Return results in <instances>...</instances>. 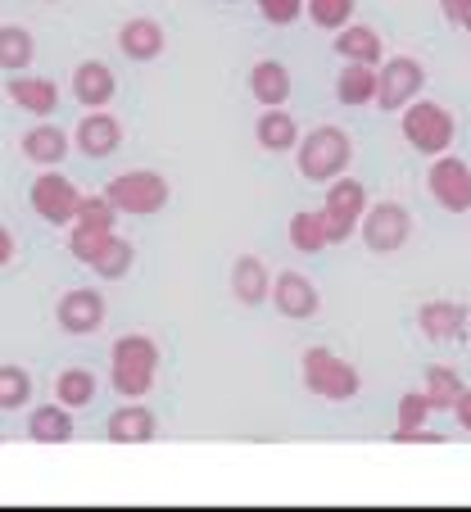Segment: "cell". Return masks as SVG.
I'll return each mask as SVG.
<instances>
[{
	"mask_svg": "<svg viewBox=\"0 0 471 512\" xmlns=\"http://www.w3.org/2000/svg\"><path fill=\"white\" fill-rule=\"evenodd\" d=\"M73 145L87 159H109L118 145H123V123H118L114 114H105V109H91V114L77 123Z\"/></svg>",
	"mask_w": 471,
	"mask_h": 512,
	"instance_id": "4fadbf2b",
	"label": "cell"
},
{
	"mask_svg": "<svg viewBox=\"0 0 471 512\" xmlns=\"http://www.w3.org/2000/svg\"><path fill=\"white\" fill-rule=\"evenodd\" d=\"M105 313H109V304L100 290L77 286V290H64V295H59L55 318L68 336H96V331L105 327Z\"/></svg>",
	"mask_w": 471,
	"mask_h": 512,
	"instance_id": "8fae6325",
	"label": "cell"
},
{
	"mask_svg": "<svg viewBox=\"0 0 471 512\" xmlns=\"http://www.w3.org/2000/svg\"><path fill=\"white\" fill-rule=\"evenodd\" d=\"M358 232H363V245L372 254H399L408 245V236H413V213H408L399 200L367 204Z\"/></svg>",
	"mask_w": 471,
	"mask_h": 512,
	"instance_id": "52a82bcc",
	"label": "cell"
},
{
	"mask_svg": "<svg viewBox=\"0 0 471 512\" xmlns=\"http://www.w3.org/2000/svg\"><path fill=\"white\" fill-rule=\"evenodd\" d=\"M336 55L345 59V64H381V37H376L372 28H363V23H345L336 37Z\"/></svg>",
	"mask_w": 471,
	"mask_h": 512,
	"instance_id": "d4e9b609",
	"label": "cell"
},
{
	"mask_svg": "<svg viewBox=\"0 0 471 512\" xmlns=\"http://www.w3.org/2000/svg\"><path fill=\"white\" fill-rule=\"evenodd\" d=\"M458 23H462V28L471 32V0H467V5H462V19H458Z\"/></svg>",
	"mask_w": 471,
	"mask_h": 512,
	"instance_id": "f35d334b",
	"label": "cell"
},
{
	"mask_svg": "<svg viewBox=\"0 0 471 512\" xmlns=\"http://www.w3.org/2000/svg\"><path fill=\"white\" fill-rule=\"evenodd\" d=\"M426 186L444 213H471V168L458 155H435Z\"/></svg>",
	"mask_w": 471,
	"mask_h": 512,
	"instance_id": "30bf717a",
	"label": "cell"
},
{
	"mask_svg": "<svg viewBox=\"0 0 471 512\" xmlns=\"http://www.w3.org/2000/svg\"><path fill=\"white\" fill-rule=\"evenodd\" d=\"M453 417H458V426H462V431H471V390H467V386H462L458 404H453Z\"/></svg>",
	"mask_w": 471,
	"mask_h": 512,
	"instance_id": "d590c367",
	"label": "cell"
},
{
	"mask_svg": "<svg viewBox=\"0 0 471 512\" xmlns=\"http://www.w3.org/2000/svg\"><path fill=\"white\" fill-rule=\"evenodd\" d=\"M259 14L272 23V28H290V23L304 14V0H254Z\"/></svg>",
	"mask_w": 471,
	"mask_h": 512,
	"instance_id": "e575fe53",
	"label": "cell"
},
{
	"mask_svg": "<svg viewBox=\"0 0 471 512\" xmlns=\"http://www.w3.org/2000/svg\"><path fill=\"white\" fill-rule=\"evenodd\" d=\"M336 96H340V105H349V109L372 105L376 100V68L372 64H349L336 82Z\"/></svg>",
	"mask_w": 471,
	"mask_h": 512,
	"instance_id": "f1b7e54d",
	"label": "cell"
},
{
	"mask_svg": "<svg viewBox=\"0 0 471 512\" xmlns=\"http://www.w3.org/2000/svg\"><path fill=\"white\" fill-rule=\"evenodd\" d=\"M105 435L114 440V445H150L154 435H159V417H154V408L127 399L123 408H114V413H109Z\"/></svg>",
	"mask_w": 471,
	"mask_h": 512,
	"instance_id": "9a60e30c",
	"label": "cell"
},
{
	"mask_svg": "<svg viewBox=\"0 0 471 512\" xmlns=\"http://www.w3.org/2000/svg\"><path fill=\"white\" fill-rule=\"evenodd\" d=\"M250 96L259 100L263 109H281L290 100V73L286 64H277V59H259V64L250 68Z\"/></svg>",
	"mask_w": 471,
	"mask_h": 512,
	"instance_id": "603a6c76",
	"label": "cell"
},
{
	"mask_svg": "<svg viewBox=\"0 0 471 512\" xmlns=\"http://www.w3.org/2000/svg\"><path fill=\"white\" fill-rule=\"evenodd\" d=\"M399 132H404V141L413 145L417 155L435 159L453 145L458 123H453V114L444 105H435V100H413V105H404V123H399Z\"/></svg>",
	"mask_w": 471,
	"mask_h": 512,
	"instance_id": "5b68a950",
	"label": "cell"
},
{
	"mask_svg": "<svg viewBox=\"0 0 471 512\" xmlns=\"http://www.w3.org/2000/svg\"><path fill=\"white\" fill-rule=\"evenodd\" d=\"M32 399V377L19 363H0V413H19Z\"/></svg>",
	"mask_w": 471,
	"mask_h": 512,
	"instance_id": "1f68e13d",
	"label": "cell"
},
{
	"mask_svg": "<svg viewBox=\"0 0 471 512\" xmlns=\"http://www.w3.org/2000/svg\"><path fill=\"white\" fill-rule=\"evenodd\" d=\"M268 295H272V304H277L281 318H290V322H304V318H313V313L322 309L318 286H313L304 272H281V277L272 281Z\"/></svg>",
	"mask_w": 471,
	"mask_h": 512,
	"instance_id": "7c38bea8",
	"label": "cell"
},
{
	"mask_svg": "<svg viewBox=\"0 0 471 512\" xmlns=\"http://www.w3.org/2000/svg\"><path fill=\"white\" fill-rule=\"evenodd\" d=\"M268 290H272L268 263H263L259 254H241V259H236V268H231V295L254 309V304L268 300Z\"/></svg>",
	"mask_w": 471,
	"mask_h": 512,
	"instance_id": "ffe728a7",
	"label": "cell"
},
{
	"mask_svg": "<svg viewBox=\"0 0 471 512\" xmlns=\"http://www.w3.org/2000/svg\"><path fill=\"white\" fill-rule=\"evenodd\" d=\"M354 5L358 0H304L308 19L318 23L322 32H340L345 23H354Z\"/></svg>",
	"mask_w": 471,
	"mask_h": 512,
	"instance_id": "836d02e7",
	"label": "cell"
},
{
	"mask_svg": "<svg viewBox=\"0 0 471 512\" xmlns=\"http://www.w3.org/2000/svg\"><path fill=\"white\" fill-rule=\"evenodd\" d=\"M96 390H100V381H96V372H87V368H64L55 381V399L64 408H87L91 399H96Z\"/></svg>",
	"mask_w": 471,
	"mask_h": 512,
	"instance_id": "4dcf8cb0",
	"label": "cell"
},
{
	"mask_svg": "<svg viewBox=\"0 0 471 512\" xmlns=\"http://www.w3.org/2000/svg\"><path fill=\"white\" fill-rule=\"evenodd\" d=\"M304 386H308V395L345 404V399H354L358 390H363V377H358V368L345 363L336 349L313 345V349H304Z\"/></svg>",
	"mask_w": 471,
	"mask_h": 512,
	"instance_id": "3957f363",
	"label": "cell"
},
{
	"mask_svg": "<svg viewBox=\"0 0 471 512\" xmlns=\"http://www.w3.org/2000/svg\"><path fill=\"white\" fill-rule=\"evenodd\" d=\"M14 259V236H10V227H0V268Z\"/></svg>",
	"mask_w": 471,
	"mask_h": 512,
	"instance_id": "8d00e7d4",
	"label": "cell"
},
{
	"mask_svg": "<svg viewBox=\"0 0 471 512\" xmlns=\"http://www.w3.org/2000/svg\"><path fill=\"white\" fill-rule=\"evenodd\" d=\"M349 164H354V141L340 127H313L295 145V168L304 182H331V177L349 173Z\"/></svg>",
	"mask_w": 471,
	"mask_h": 512,
	"instance_id": "7a4b0ae2",
	"label": "cell"
},
{
	"mask_svg": "<svg viewBox=\"0 0 471 512\" xmlns=\"http://www.w3.org/2000/svg\"><path fill=\"white\" fill-rule=\"evenodd\" d=\"M367 213V191L363 182H354V177H331L327 182V200H322V218H327V236L331 245H345L349 236L358 232V223H363Z\"/></svg>",
	"mask_w": 471,
	"mask_h": 512,
	"instance_id": "8992f818",
	"label": "cell"
},
{
	"mask_svg": "<svg viewBox=\"0 0 471 512\" xmlns=\"http://www.w3.org/2000/svg\"><path fill=\"white\" fill-rule=\"evenodd\" d=\"M426 417H431V404H426L422 390H408L399 399V413H395V445H444V435L426 431Z\"/></svg>",
	"mask_w": 471,
	"mask_h": 512,
	"instance_id": "2e32d148",
	"label": "cell"
},
{
	"mask_svg": "<svg viewBox=\"0 0 471 512\" xmlns=\"http://www.w3.org/2000/svg\"><path fill=\"white\" fill-rule=\"evenodd\" d=\"M73 408H64L55 399V404H41V408H32V417H28V435L37 440V445H68L73 440Z\"/></svg>",
	"mask_w": 471,
	"mask_h": 512,
	"instance_id": "7402d4cb",
	"label": "cell"
},
{
	"mask_svg": "<svg viewBox=\"0 0 471 512\" xmlns=\"http://www.w3.org/2000/svg\"><path fill=\"white\" fill-rule=\"evenodd\" d=\"M73 96L82 109H105L109 100L118 96V78L109 73V64L100 59H87V64L73 68Z\"/></svg>",
	"mask_w": 471,
	"mask_h": 512,
	"instance_id": "ac0fdd59",
	"label": "cell"
},
{
	"mask_svg": "<svg viewBox=\"0 0 471 512\" xmlns=\"http://www.w3.org/2000/svg\"><path fill=\"white\" fill-rule=\"evenodd\" d=\"M159 377V345L141 331L118 336L109 349V381H114L118 399H145Z\"/></svg>",
	"mask_w": 471,
	"mask_h": 512,
	"instance_id": "6da1fadb",
	"label": "cell"
},
{
	"mask_svg": "<svg viewBox=\"0 0 471 512\" xmlns=\"http://www.w3.org/2000/svg\"><path fill=\"white\" fill-rule=\"evenodd\" d=\"M32 213H37L41 223H50V227H68L73 223V213H77V186L68 182L64 173H55V168H46V173L32 182Z\"/></svg>",
	"mask_w": 471,
	"mask_h": 512,
	"instance_id": "9c48e42d",
	"label": "cell"
},
{
	"mask_svg": "<svg viewBox=\"0 0 471 512\" xmlns=\"http://www.w3.org/2000/svg\"><path fill=\"white\" fill-rule=\"evenodd\" d=\"M164 46H168V37L154 19H127L123 28H118V50H123L132 64H150V59H159Z\"/></svg>",
	"mask_w": 471,
	"mask_h": 512,
	"instance_id": "d6986e66",
	"label": "cell"
},
{
	"mask_svg": "<svg viewBox=\"0 0 471 512\" xmlns=\"http://www.w3.org/2000/svg\"><path fill=\"white\" fill-rule=\"evenodd\" d=\"M37 59V41L19 23H0V68L5 73H28V64Z\"/></svg>",
	"mask_w": 471,
	"mask_h": 512,
	"instance_id": "4316f807",
	"label": "cell"
},
{
	"mask_svg": "<svg viewBox=\"0 0 471 512\" xmlns=\"http://www.w3.org/2000/svg\"><path fill=\"white\" fill-rule=\"evenodd\" d=\"M132 263H136V250L123 241V236L109 232L105 245H100V250L87 259V268L96 272V277H105V281H123L127 272H132Z\"/></svg>",
	"mask_w": 471,
	"mask_h": 512,
	"instance_id": "484cf974",
	"label": "cell"
},
{
	"mask_svg": "<svg viewBox=\"0 0 471 512\" xmlns=\"http://www.w3.org/2000/svg\"><path fill=\"white\" fill-rule=\"evenodd\" d=\"M105 200L114 204L118 213L150 218V213H159L173 200V186H168L164 173H154V168H136V173H118L114 182L105 186Z\"/></svg>",
	"mask_w": 471,
	"mask_h": 512,
	"instance_id": "277c9868",
	"label": "cell"
},
{
	"mask_svg": "<svg viewBox=\"0 0 471 512\" xmlns=\"http://www.w3.org/2000/svg\"><path fill=\"white\" fill-rule=\"evenodd\" d=\"M5 96L32 118H50L59 109V87L50 78H32V73H14L5 82Z\"/></svg>",
	"mask_w": 471,
	"mask_h": 512,
	"instance_id": "e0dca14e",
	"label": "cell"
},
{
	"mask_svg": "<svg viewBox=\"0 0 471 512\" xmlns=\"http://www.w3.org/2000/svg\"><path fill=\"white\" fill-rule=\"evenodd\" d=\"M254 141H259L263 150H272V155H286V150L299 145V123L286 109H263L259 123H254Z\"/></svg>",
	"mask_w": 471,
	"mask_h": 512,
	"instance_id": "cb8c5ba5",
	"label": "cell"
},
{
	"mask_svg": "<svg viewBox=\"0 0 471 512\" xmlns=\"http://www.w3.org/2000/svg\"><path fill=\"white\" fill-rule=\"evenodd\" d=\"M417 327L426 340L435 345H453V340H467V304L453 300H431L417 309Z\"/></svg>",
	"mask_w": 471,
	"mask_h": 512,
	"instance_id": "5bb4252c",
	"label": "cell"
},
{
	"mask_svg": "<svg viewBox=\"0 0 471 512\" xmlns=\"http://www.w3.org/2000/svg\"><path fill=\"white\" fill-rule=\"evenodd\" d=\"M426 404H431V413H453V404H458L462 395V377L453 368H444V363H435V368H426Z\"/></svg>",
	"mask_w": 471,
	"mask_h": 512,
	"instance_id": "f546056e",
	"label": "cell"
},
{
	"mask_svg": "<svg viewBox=\"0 0 471 512\" xmlns=\"http://www.w3.org/2000/svg\"><path fill=\"white\" fill-rule=\"evenodd\" d=\"M467 340H471V309H467Z\"/></svg>",
	"mask_w": 471,
	"mask_h": 512,
	"instance_id": "ab89813d",
	"label": "cell"
},
{
	"mask_svg": "<svg viewBox=\"0 0 471 512\" xmlns=\"http://www.w3.org/2000/svg\"><path fill=\"white\" fill-rule=\"evenodd\" d=\"M422 87H426V68L417 64L413 55H395V59H385L381 73H376L372 105H381V114H395V109L413 105V100L422 96Z\"/></svg>",
	"mask_w": 471,
	"mask_h": 512,
	"instance_id": "ba28073f",
	"label": "cell"
},
{
	"mask_svg": "<svg viewBox=\"0 0 471 512\" xmlns=\"http://www.w3.org/2000/svg\"><path fill=\"white\" fill-rule=\"evenodd\" d=\"M290 245H295L299 254H322L331 245L327 236V218H322V209H299L295 218H290Z\"/></svg>",
	"mask_w": 471,
	"mask_h": 512,
	"instance_id": "83f0119b",
	"label": "cell"
},
{
	"mask_svg": "<svg viewBox=\"0 0 471 512\" xmlns=\"http://www.w3.org/2000/svg\"><path fill=\"white\" fill-rule=\"evenodd\" d=\"M19 145H23V159H32L37 168H59L73 141H68L55 123H37V127H28V132H23Z\"/></svg>",
	"mask_w": 471,
	"mask_h": 512,
	"instance_id": "44dd1931",
	"label": "cell"
},
{
	"mask_svg": "<svg viewBox=\"0 0 471 512\" xmlns=\"http://www.w3.org/2000/svg\"><path fill=\"white\" fill-rule=\"evenodd\" d=\"M118 209L105 200V195H82L73 213V227H87V232H114Z\"/></svg>",
	"mask_w": 471,
	"mask_h": 512,
	"instance_id": "d6a6232c",
	"label": "cell"
},
{
	"mask_svg": "<svg viewBox=\"0 0 471 512\" xmlns=\"http://www.w3.org/2000/svg\"><path fill=\"white\" fill-rule=\"evenodd\" d=\"M462 5H467V0H440L444 19H449V23H458V19H462Z\"/></svg>",
	"mask_w": 471,
	"mask_h": 512,
	"instance_id": "74e56055",
	"label": "cell"
}]
</instances>
